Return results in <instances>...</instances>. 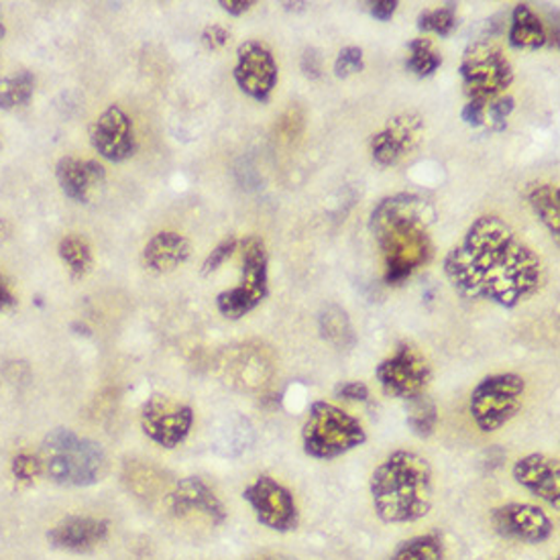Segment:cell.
<instances>
[{"mask_svg": "<svg viewBox=\"0 0 560 560\" xmlns=\"http://www.w3.org/2000/svg\"><path fill=\"white\" fill-rule=\"evenodd\" d=\"M444 273L458 294L516 308L542 283L540 257L498 217H479L448 255Z\"/></svg>", "mask_w": 560, "mask_h": 560, "instance_id": "obj_1", "label": "cell"}, {"mask_svg": "<svg viewBox=\"0 0 560 560\" xmlns=\"http://www.w3.org/2000/svg\"><path fill=\"white\" fill-rule=\"evenodd\" d=\"M434 208L416 194L384 198L371 212L369 229L377 238L385 264V281L398 285L432 257L430 224Z\"/></svg>", "mask_w": 560, "mask_h": 560, "instance_id": "obj_2", "label": "cell"}, {"mask_svg": "<svg viewBox=\"0 0 560 560\" xmlns=\"http://www.w3.org/2000/svg\"><path fill=\"white\" fill-rule=\"evenodd\" d=\"M371 500L385 524H410L432 508V467L412 451H396L371 475Z\"/></svg>", "mask_w": 560, "mask_h": 560, "instance_id": "obj_3", "label": "cell"}, {"mask_svg": "<svg viewBox=\"0 0 560 560\" xmlns=\"http://www.w3.org/2000/svg\"><path fill=\"white\" fill-rule=\"evenodd\" d=\"M39 458L45 475L61 486H92L101 479L106 465L101 444L82 439L68 428H56L45 436Z\"/></svg>", "mask_w": 560, "mask_h": 560, "instance_id": "obj_4", "label": "cell"}, {"mask_svg": "<svg viewBox=\"0 0 560 560\" xmlns=\"http://www.w3.org/2000/svg\"><path fill=\"white\" fill-rule=\"evenodd\" d=\"M368 441L363 424L328 401H314L302 430V443L312 458H337Z\"/></svg>", "mask_w": 560, "mask_h": 560, "instance_id": "obj_5", "label": "cell"}, {"mask_svg": "<svg viewBox=\"0 0 560 560\" xmlns=\"http://www.w3.org/2000/svg\"><path fill=\"white\" fill-rule=\"evenodd\" d=\"M469 103L489 106L514 82V68L502 47L481 39L467 47L458 68Z\"/></svg>", "mask_w": 560, "mask_h": 560, "instance_id": "obj_6", "label": "cell"}, {"mask_svg": "<svg viewBox=\"0 0 560 560\" xmlns=\"http://www.w3.org/2000/svg\"><path fill=\"white\" fill-rule=\"evenodd\" d=\"M243 273L235 288L224 290L217 295V308L224 318L238 320L257 308L269 294V278H267L266 243L257 236H249L243 243Z\"/></svg>", "mask_w": 560, "mask_h": 560, "instance_id": "obj_7", "label": "cell"}, {"mask_svg": "<svg viewBox=\"0 0 560 560\" xmlns=\"http://www.w3.org/2000/svg\"><path fill=\"white\" fill-rule=\"evenodd\" d=\"M526 382L516 373L489 375L472 389L469 412L483 432H495L505 427L522 408Z\"/></svg>", "mask_w": 560, "mask_h": 560, "instance_id": "obj_8", "label": "cell"}, {"mask_svg": "<svg viewBox=\"0 0 560 560\" xmlns=\"http://www.w3.org/2000/svg\"><path fill=\"white\" fill-rule=\"evenodd\" d=\"M375 377L389 398L412 399L424 394L430 382V365L413 345L401 342L396 353L377 365Z\"/></svg>", "mask_w": 560, "mask_h": 560, "instance_id": "obj_9", "label": "cell"}, {"mask_svg": "<svg viewBox=\"0 0 560 560\" xmlns=\"http://www.w3.org/2000/svg\"><path fill=\"white\" fill-rule=\"evenodd\" d=\"M192 424V408L167 396H151L141 410L143 432L163 448H174L184 443Z\"/></svg>", "mask_w": 560, "mask_h": 560, "instance_id": "obj_10", "label": "cell"}, {"mask_svg": "<svg viewBox=\"0 0 560 560\" xmlns=\"http://www.w3.org/2000/svg\"><path fill=\"white\" fill-rule=\"evenodd\" d=\"M243 498L252 503L253 512L266 528L273 532H292L298 528V508L290 489L276 479L261 475L243 491Z\"/></svg>", "mask_w": 560, "mask_h": 560, "instance_id": "obj_11", "label": "cell"}, {"mask_svg": "<svg viewBox=\"0 0 560 560\" xmlns=\"http://www.w3.org/2000/svg\"><path fill=\"white\" fill-rule=\"evenodd\" d=\"M235 82L247 96L267 103L278 84V63L261 42H245L236 49Z\"/></svg>", "mask_w": 560, "mask_h": 560, "instance_id": "obj_12", "label": "cell"}, {"mask_svg": "<svg viewBox=\"0 0 560 560\" xmlns=\"http://www.w3.org/2000/svg\"><path fill=\"white\" fill-rule=\"evenodd\" d=\"M493 530L505 540L540 545L550 538L552 522L545 512L530 503H505L491 512Z\"/></svg>", "mask_w": 560, "mask_h": 560, "instance_id": "obj_13", "label": "cell"}, {"mask_svg": "<svg viewBox=\"0 0 560 560\" xmlns=\"http://www.w3.org/2000/svg\"><path fill=\"white\" fill-rule=\"evenodd\" d=\"M90 141L104 160L113 163L125 162L133 158L137 149L133 120L120 106L113 104L94 120L90 129Z\"/></svg>", "mask_w": 560, "mask_h": 560, "instance_id": "obj_14", "label": "cell"}, {"mask_svg": "<svg viewBox=\"0 0 560 560\" xmlns=\"http://www.w3.org/2000/svg\"><path fill=\"white\" fill-rule=\"evenodd\" d=\"M422 133H424V118L418 113H404L399 117L392 118L384 131L373 135L371 155L384 167L396 165L420 145Z\"/></svg>", "mask_w": 560, "mask_h": 560, "instance_id": "obj_15", "label": "cell"}, {"mask_svg": "<svg viewBox=\"0 0 560 560\" xmlns=\"http://www.w3.org/2000/svg\"><path fill=\"white\" fill-rule=\"evenodd\" d=\"M514 479L526 487L532 495L550 503L555 510L560 505V465L559 458L534 453L520 458L514 465Z\"/></svg>", "mask_w": 560, "mask_h": 560, "instance_id": "obj_16", "label": "cell"}, {"mask_svg": "<svg viewBox=\"0 0 560 560\" xmlns=\"http://www.w3.org/2000/svg\"><path fill=\"white\" fill-rule=\"evenodd\" d=\"M170 508L177 516L200 514L208 517L212 524H222L226 520V510L214 491L198 477H186L177 483L170 495Z\"/></svg>", "mask_w": 560, "mask_h": 560, "instance_id": "obj_17", "label": "cell"}, {"mask_svg": "<svg viewBox=\"0 0 560 560\" xmlns=\"http://www.w3.org/2000/svg\"><path fill=\"white\" fill-rule=\"evenodd\" d=\"M108 536V522L98 517H68L59 522L54 530L47 534L49 542L61 550H90L101 545Z\"/></svg>", "mask_w": 560, "mask_h": 560, "instance_id": "obj_18", "label": "cell"}, {"mask_svg": "<svg viewBox=\"0 0 560 560\" xmlns=\"http://www.w3.org/2000/svg\"><path fill=\"white\" fill-rule=\"evenodd\" d=\"M106 177L103 165L94 160L63 158L58 163V182L61 192L75 202H89L90 192L101 186Z\"/></svg>", "mask_w": 560, "mask_h": 560, "instance_id": "obj_19", "label": "cell"}, {"mask_svg": "<svg viewBox=\"0 0 560 560\" xmlns=\"http://www.w3.org/2000/svg\"><path fill=\"white\" fill-rule=\"evenodd\" d=\"M190 257V243L179 233H158L143 249V264L155 273H170Z\"/></svg>", "mask_w": 560, "mask_h": 560, "instance_id": "obj_20", "label": "cell"}, {"mask_svg": "<svg viewBox=\"0 0 560 560\" xmlns=\"http://www.w3.org/2000/svg\"><path fill=\"white\" fill-rule=\"evenodd\" d=\"M510 45L516 49H538L546 45L545 25L528 4H517L512 13V27L508 33Z\"/></svg>", "mask_w": 560, "mask_h": 560, "instance_id": "obj_21", "label": "cell"}, {"mask_svg": "<svg viewBox=\"0 0 560 560\" xmlns=\"http://www.w3.org/2000/svg\"><path fill=\"white\" fill-rule=\"evenodd\" d=\"M528 205L536 212V217L542 221L550 235L559 243L560 235V194L552 184H534L526 192Z\"/></svg>", "mask_w": 560, "mask_h": 560, "instance_id": "obj_22", "label": "cell"}, {"mask_svg": "<svg viewBox=\"0 0 560 560\" xmlns=\"http://www.w3.org/2000/svg\"><path fill=\"white\" fill-rule=\"evenodd\" d=\"M318 328L323 339L339 349H349L354 345V332L351 320L345 310L339 306H326L318 316Z\"/></svg>", "mask_w": 560, "mask_h": 560, "instance_id": "obj_23", "label": "cell"}, {"mask_svg": "<svg viewBox=\"0 0 560 560\" xmlns=\"http://www.w3.org/2000/svg\"><path fill=\"white\" fill-rule=\"evenodd\" d=\"M392 560H444L443 538L439 534H422L396 548Z\"/></svg>", "mask_w": 560, "mask_h": 560, "instance_id": "obj_24", "label": "cell"}, {"mask_svg": "<svg viewBox=\"0 0 560 560\" xmlns=\"http://www.w3.org/2000/svg\"><path fill=\"white\" fill-rule=\"evenodd\" d=\"M436 424H439V410H436V404L428 398L427 394L408 399V427L416 436L420 439L432 436Z\"/></svg>", "mask_w": 560, "mask_h": 560, "instance_id": "obj_25", "label": "cell"}, {"mask_svg": "<svg viewBox=\"0 0 560 560\" xmlns=\"http://www.w3.org/2000/svg\"><path fill=\"white\" fill-rule=\"evenodd\" d=\"M59 257L70 269L72 278H84L94 264L92 249L82 236H66L59 243Z\"/></svg>", "mask_w": 560, "mask_h": 560, "instance_id": "obj_26", "label": "cell"}, {"mask_svg": "<svg viewBox=\"0 0 560 560\" xmlns=\"http://www.w3.org/2000/svg\"><path fill=\"white\" fill-rule=\"evenodd\" d=\"M408 49H410V58L406 61V68L418 78L434 74L443 63L441 54L434 49V45L427 37L413 39L408 44Z\"/></svg>", "mask_w": 560, "mask_h": 560, "instance_id": "obj_27", "label": "cell"}, {"mask_svg": "<svg viewBox=\"0 0 560 560\" xmlns=\"http://www.w3.org/2000/svg\"><path fill=\"white\" fill-rule=\"evenodd\" d=\"M35 90V78L30 72L0 78V108H15L30 103Z\"/></svg>", "mask_w": 560, "mask_h": 560, "instance_id": "obj_28", "label": "cell"}, {"mask_svg": "<svg viewBox=\"0 0 560 560\" xmlns=\"http://www.w3.org/2000/svg\"><path fill=\"white\" fill-rule=\"evenodd\" d=\"M457 27V7L446 4L434 11H424L418 16V30L427 33H436L441 37H448Z\"/></svg>", "mask_w": 560, "mask_h": 560, "instance_id": "obj_29", "label": "cell"}, {"mask_svg": "<svg viewBox=\"0 0 560 560\" xmlns=\"http://www.w3.org/2000/svg\"><path fill=\"white\" fill-rule=\"evenodd\" d=\"M365 61H363V49L361 47H345L335 61V74L337 78H349V75L363 72Z\"/></svg>", "mask_w": 560, "mask_h": 560, "instance_id": "obj_30", "label": "cell"}, {"mask_svg": "<svg viewBox=\"0 0 560 560\" xmlns=\"http://www.w3.org/2000/svg\"><path fill=\"white\" fill-rule=\"evenodd\" d=\"M13 472H15L19 481H33L39 475H44V465L39 455H30V453H21L13 460Z\"/></svg>", "mask_w": 560, "mask_h": 560, "instance_id": "obj_31", "label": "cell"}, {"mask_svg": "<svg viewBox=\"0 0 560 560\" xmlns=\"http://www.w3.org/2000/svg\"><path fill=\"white\" fill-rule=\"evenodd\" d=\"M236 247H238V238H235V236L224 238V241L219 243V245L212 249V253L208 255L207 261H205V266H202V273H205V276L214 273V271L236 252Z\"/></svg>", "mask_w": 560, "mask_h": 560, "instance_id": "obj_32", "label": "cell"}, {"mask_svg": "<svg viewBox=\"0 0 560 560\" xmlns=\"http://www.w3.org/2000/svg\"><path fill=\"white\" fill-rule=\"evenodd\" d=\"M514 108H516V101L512 96H502V98H498V101H493V103L487 106V113H489L491 122L495 125L493 127L495 131H503L505 129V118L514 113Z\"/></svg>", "mask_w": 560, "mask_h": 560, "instance_id": "obj_33", "label": "cell"}, {"mask_svg": "<svg viewBox=\"0 0 560 560\" xmlns=\"http://www.w3.org/2000/svg\"><path fill=\"white\" fill-rule=\"evenodd\" d=\"M335 396L349 401H365L369 398V387L361 382H340L335 387Z\"/></svg>", "mask_w": 560, "mask_h": 560, "instance_id": "obj_34", "label": "cell"}, {"mask_svg": "<svg viewBox=\"0 0 560 560\" xmlns=\"http://www.w3.org/2000/svg\"><path fill=\"white\" fill-rule=\"evenodd\" d=\"M302 72L310 80H318L323 75V58L314 47L306 49L304 56H302Z\"/></svg>", "mask_w": 560, "mask_h": 560, "instance_id": "obj_35", "label": "cell"}, {"mask_svg": "<svg viewBox=\"0 0 560 560\" xmlns=\"http://www.w3.org/2000/svg\"><path fill=\"white\" fill-rule=\"evenodd\" d=\"M202 42H205L208 49H221L229 42V31L221 27V25H210L202 33Z\"/></svg>", "mask_w": 560, "mask_h": 560, "instance_id": "obj_36", "label": "cell"}, {"mask_svg": "<svg viewBox=\"0 0 560 560\" xmlns=\"http://www.w3.org/2000/svg\"><path fill=\"white\" fill-rule=\"evenodd\" d=\"M460 117L469 127H481L486 122L487 106L479 103H467L463 113H460Z\"/></svg>", "mask_w": 560, "mask_h": 560, "instance_id": "obj_37", "label": "cell"}, {"mask_svg": "<svg viewBox=\"0 0 560 560\" xmlns=\"http://www.w3.org/2000/svg\"><path fill=\"white\" fill-rule=\"evenodd\" d=\"M398 4V0H375V2H371V15L385 23L396 15Z\"/></svg>", "mask_w": 560, "mask_h": 560, "instance_id": "obj_38", "label": "cell"}, {"mask_svg": "<svg viewBox=\"0 0 560 560\" xmlns=\"http://www.w3.org/2000/svg\"><path fill=\"white\" fill-rule=\"evenodd\" d=\"M16 298L11 288V281L7 273L0 269V310H9L15 306Z\"/></svg>", "mask_w": 560, "mask_h": 560, "instance_id": "obj_39", "label": "cell"}, {"mask_svg": "<svg viewBox=\"0 0 560 560\" xmlns=\"http://www.w3.org/2000/svg\"><path fill=\"white\" fill-rule=\"evenodd\" d=\"M253 0H221V7L229 15L238 16L252 9Z\"/></svg>", "mask_w": 560, "mask_h": 560, "instance_id": "obj_40", "label": "cell"}, {"mask_svg": "<svg viewBox=\"0 0 560 560\" xmlns=\"http://www.w3.org/2000/svg\"><path fill=\"white\" fill-rule=\"evenodd\" d=\"M255 560H295V559H290V557H283V555H261V557H259V559H255Z\"/></svg>", "mask_w": 560, "mask_h": 560, "instance_id": "obj_41", "label": "cell"}, {"mask_svg": "<svg viewBox=\"0 0 560 560\" xmlns=\"http://www.w3.org/2000/svg\"><path fill=\"white\" fill-rule=\"evenodd\" d=\"M4 37V25H2V21H0V39Z\"/></svg>", "mask_w": 560, "mask_h": 560, "instance_id": "obj_42", "label": "cell"}]
</instances>
